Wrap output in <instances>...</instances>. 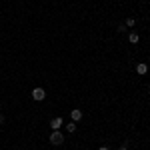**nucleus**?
<instances>
[{
    "instance_id": "1",
    "label": "nucleus",
    "mask_w": 150,
    "mask_h": 150,
    "mask_svg": "<svg viewBox=\"0 0 150 150\" xmlns=\"http://www.w3.org/2000/svg\"><path fill=\"white\" fill-rule=\"evenodd\" d=\"M50 142H52L54 146H58V144H62V142H64V134H62L60 130H54V132L50 134Z\"/></svg>"
},
{
    "instance_id": "2",
    "label": "nucleus",
    "mask_w": 150,
    "mask_h": 150,
    "mask_svg": "<svg viewBox=\"0 0 150 150\" xmlns=\"http://www.w3.org/2000/svg\"><path fill=\"white\" fill-rule=\"evenodd\" d=\"M44 98H46V92H44V88H34V90H32V100L40 102V100H44Z\"/></svg>"
},
{
    "instance_id": "3",
    "label": "nucleus",
    "mask_w": 150,
    "mask_h": 150,
    "mask_svg": "<svg viewBox=\"0 0 150 150\" xmlns=\"http://www.w3.org/2000/svg\"><path fill=\"white\" fill-rule=\"evenodd\" d=\"M62 124H64V120H62L60 116H56V118H52V120H50V128H52V130H60Z\"/></svg>"
},
{
    "instance_id": "4",
    "label": "nucleus",
    "mask_w": 150,
    "mask_h": 150,
    "mask_svg": "<svg viewBox=\"0 0 150 150\" xmlns=\"http://www.w3.org/2000/svg\"><path fill=\"white\" fill-rule=\"evenodd\" d=\"M70 116H72V122H78L82 118V110H78V108H74L72 112H70Z\"/></svg>"
},
{
    "instance_id": "5",
    "label": "nucleus",
    "mask_w": 150,
    "mask_h": 150,
    "mask_svg": "<svg viewBox=\"0 0 150 150\" xmlns=\"http://www.w3.org/2000/svg\"><path fill=\"white\" fill-rule=\"evenodd\" d=\"M136 72H138V74H146V72H148V66H146V64H138V66H136Z\"/></svg>"
},
{
    "instance_id": "6",
    "label": "nucleus",
    "mask_w": 150,
    "mask_h": 150,
    "mask_svg": "<svg viewBox=\"0 0 150 150\" xmlns=\"http://www.w3.org/2000/svg\"><path fill=\"white\" fill-rule=\"evenodd\" d=\"M128 40H130L132 44H136V42H138L140 38H138V34H136V32H130V36H128Z\"/></svg>"
},
{
    "instance_id": "7",
    "label": "nucleus",
    "mask_w": 150,
    "mask_h": 150,
    "mask_svg": "<svg viewBox=\"0 0 150 150\" xmlns=\"http://www.w3.org/2000/svg\"><path fill=\"white\" fill-rule=\"evenodd\" d=\"M66 132H76V122H70V124H66Z\"/></svg>"
},
{
    "instance_id": "8",
    "label": "nucleus",
    "mask_w": 150,
    "mask_h": 150,
    "mask_svg": "<svg viewBox=\"0 0 150 150\" xmlns=\"http://www.w3.org/2000/svg\"><path fill=\"white\" fill-rule=\"evenodd\" d=\"M134 24H136V22H134V18H128V20H126V26H130V28H132Z\"/></svg>"
},
{
    "instance_id": "9",
    "label": "nucleus",
    "mask_w": 150,
    "mask_h": 150,
    "mask_svg": "<svg viewBox=\"0 0 150 150\" xmlns=\"http://www.w3.org/2000/svg\"><path fill=\"white\" fill-rule=\"evenodd\" d=\"M98 150H108V148H106V146H100V148H98Z\"/></svg>"
},
{
    "instance_id": "10",
    "label": "nucleus",
    "mask_w": 150,
    "mask_h": 150,
    "mask_svg": "<svg viewBox=\"0 0 150 150\" xmlns=\"http://www.w3.org/2000/svg\"><path fill=\"white\" fill-rule=\"evenodd\" d=\"M2 122H4V118H2V116H0V124H2Z\"/></svg>"
},
{
    "instance_id": "11",
    "label": "nucleus",
    "mask_w": 150,
    "mask_h": 150,
    "mask_svg": "<svg viewBox=\"0 0 150 150\" xmlns=\"http://www.w3.org/2000/svg\"><path fill=\"white\" fill-rule=\"evenodd\" d=\"M118 150H126V148H124V146H122V148H118Z\"/></svg>"
},
{
    "instance_id": "12",
    "label": "nucleus",
    "mask_w": 150,
    "mask_h": 150,
    "mask_svg": "<svg viewBox=\"0 0 150 150\" xmlns=\"http://www.w3.org/2000/svg\"><path fill=\"white\" fill-rule=\"evenodd\" d=\"M0 108H2V104H0Z\"/></svg>"
},
{
    "instance_id": "13",
    "label": "nucleus",
    "mask_w": 150,
    "mask_h": 150,
    "mask_svg": "<svg viewBox=\"0 0 150 150\" xmlns=\"http://www.w3.org/2000/svg\"><path fill=\"white\" fill-rule=\"evenodd\" d=\"M148 90H150V88H148Z\"/></svg>"
}]
</instances>
